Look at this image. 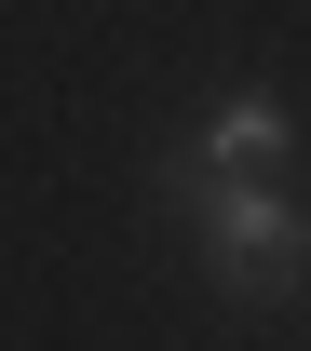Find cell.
<instances>
[{"label":"cell","instance_id":"obj_1","mask_svg":"<svg viewBox=\"0 0 311 351\" xmlns=\"http://www.w3.org/2000/svg\"><path fill=\"white\" fill-rule=\"evenodd\" d=\"M203 203V270H217V298L270 311L311 284V203L284 189V176H257V189H189Z\"/></svg>","mask_w":311,"mask_h":351},{"label":"cell","instance_id":"obj_2","mask_svg":"<svg viewBox=\"0 0 311 351\" xmlns=\"http://www.w3.org/2000/svg\"><path fill=\"white\" fill-rule=\"evenodd\" d=\"M298 162V122H284V108H270V95H217V122L189 135L176 162H163V189H257V176H284Z\"/></svg>","mask_w":311,"mask_h":351}]
</instances>
